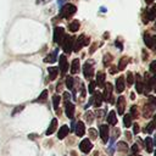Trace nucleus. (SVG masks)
<instances>
[{"label": "nucleus", "instance_id": "1", "mask_svg": "<svg viewBox=\"0 0 156 156\" xmlns=\"http://www.w3.org/2000/svg\"><path fill=\"white\" fill-rule=\"evenodd\" d=\"M76 11H77L76 5H73V4H65L63 7H61L60 17H62V18H71L72 15L76 13Z\"/></svg>", "mask_w": 156, "mask_h": 156}, {"label": "nucleus", "instance_id": "2", "mask_svg": "<svg viewBox=\"0 0 156 156\" xmlns=\"http://www.w3.org/2000/svg\"><path fill=\"white\" fill-rule=\"evenodd\" d=\"M89 43H90V39L88 38V37H85L84 34H82V35H79L78 37V39L74 41V45H73V51L74 52H78L83 46H87V45H89Z\"/></svg>", "mask_w": 156, "mask_h": 156}, {"label": "nucleus", "instance_id": "3", "mask_svg": "<svg viewBox=\"0 0 156 156\" xmlns=\"http://www.w3.org/2000/svg\"><path fill=\"white\" fill-rule=\"evenodd\" d=\"M73 45H74V39H73L71 35L65 34V38H63V40H62V43H61V46H62L63 51H65L66 54H69V52L73 50Z\"/></svg>", "mask_w": 156, "mask_h": 156}, {"label": "nucleus", "instance_id": "4", "mask_svg": "<svg viewBox=\"0 0 156 156\" xmlns=\"http://www.w3.org/2000/svg\"><path fill=\"white\" fill-rule=\"evenodd\" d=\"M105 90H104V94H102V99L106 101V102H110V104H115V99L112 96V90H113V87L111 83H105Z\"/></svg>", "mask_w": 156, "mask_h": 156}, {"label": "nucleus", "instance_id": "5", "mask_svg": "<svg viewBox=\"0 0 156 156\" xmlns=\"http://www.w3.org/2000/svg\"><path fill=\"white\" fill-rule=\"evenodd\" d=\"M93 65H94V61H91V60L87 61V62L83 65V73H84V77H85L87 79H90V77L94 74Z\"/></svg>", "mask_w": 156, "mask_h": 156}, {"label": "nucleus", "instance_id": "6", "mask_svg": "<svg viewBox=\"0 0 156 156\" xmlns=\"http://www.w3.org/2000/svg\"><path fill=\"white\" fill-rule=\"evenodd\" d=\"M65 38V29L62 27H55L54 28V41L57 44H61Z\"/></svg>", "mask_w": 156, "mask_h": 156}, {"label": "nucleus", "instance_id": "7", "mask_svg": "<svg viewBox=\"0 0 156 156\" xmlns=\"http://www.w3.org/2000/svg\"><path fill=\"white\" fill-rule=\"evenodd\" d=\"M100 138H101L102 144H106L108 141V138H110V128H108L107 124H101L100 126Z\"/></svg>", "mask_w": 156, "mask_h": 156}, {"label": "nucleus", "instance_id": "8", "mask_svg": "<svg viewBox=\"0 0 156 156\" xmlns=\"http://www.w3.org/2000/svg\"><path fill=\"white\" fill-rule=\"evenodd\" d=\"M58 68H60V71H61V73H62V74H65V73L68 71V62H67V57H66V56H63V55H61V56L58 57Z\"/></svg>", "mask_w": 156, "mask_h": 156}, {"label": "nucleus", "instance_id": "9", "mask_svg": "<svg viewBox=\"0 0 156 156\" xmlns=\"http://www.w3.org/2000/svg\"><path fill=\"white\" fill-rule=\"evenodd\" d=\"M91 147H93V144H91L90 139H83L80 141V144H79V149L84 154H89V151L91 150Z\"/></svg>", "mask_w": 156, "mask_h": 156}, {"label": "nucleus", "instance_id": "10", "mask_svg": "<svg viewBox=\"0 0 156 156\" xmlns=\"http://www.w3.org/2000/svg\"><path fill=\"white\" fill-rule=\"evenodd\" d=\"M116 106H117V112L122 116L124 113V110H126V98L123 95L122 96H118L117 102H116Z\"/></svg>", "mask_w": 156, "mask_h": 156}, {"label": "nucleus", "instance_id": "11", "mask_svg": "<svg viewBox=\"0 0 156 156\" xmlns=\"http://www.w3.org/2000/svg\"><path fill=\"white\" fill-rule=\"evenodd\" d=\"M124 88H126V79H124L123 76H119L116 79V91H117V94L123 93Z\"/></svg>", "mask_w": 156, "mask_h": 156}, {"label": "nucleus", "instance_id": "12", "mask_svg": "<svg viewBox=\"0 0 156 156\" xmlns=\"http://www.w3.org/2000/svg\"><path fill=\"white\" fill-rule=\"evenodd\" d=\"M156 108L151 105V104H149V102H146L145 105H144V107H143V116L145 117V118H150L152 115H154V111H155Z\"/></svg>", "mask_w": 156, "mask_h": 156}, {"label": "nucleus", "instance_id": "13", "mask_svg": "<svg viewBox=\"0 0 156 156\" xmlns=\"http://www.w3.org/2000/svg\"><path fill=\"white\" fill-rule=\"evenodd\" d=\"M134 84H135V89H136V93L141 94L144 91V83H143V79L140 77V74H135V79H134Z\"/></svg>", "mask_w": 156, "mask_h": 156}, {"label": "nucleus", "instance_id": "14", "mask_svg": "<svg viewBox=\"0 0 156 156\" xmlns=\"http://www.w3.org/2000/svg\"><path fill=\"white\" fill-rule=\"evenodd\" d=\"M65 111H66V116L68 118H73V116H74V105L69 101H66L65 102Z\"/></svg>", "mask_w": 156, "mask_h": 156}, {"label": "nucleus", "instance_id": "15", "mask_svg": "<svg viewBox=\"0 0 156 156\" xmlns=\"http://www.w3.org/2000/svg\"><path fill=\"white\" fill-rule=\"evenodd\" d=\"M74 132H76V134H77L78 136H83V135L85 134V126H84V123H83L82 121H78V122L76 123Z\"/></svg>", "mask_w": 156, "mask_h": 156}, {"label": "nucleus", "instance_id": "16", "mask_svg": "<svg viewBox=\"0 0 156 156\" xmlns=\"http://www.w3.org/2000/svg\"><path fill=\"white\" fill-rule=\"evenodd\" d=\"M95 83H96V85L98 87H100V88H102V87H105V73L104 72H101V71H99L98 73H96V80H95Z\"/></svg>", "mask_w": 156, "mask_h": 156}, {"label": "nucleus", "instance_id": "17", "mask_svg": "<svg viewBox=\"0 0 156 156\" xmlns=\"http://www.w3.org/2000/svg\"><path fill=\"white\" fill-rule=\"evenodd\" d=\"M93 102H94V106L95 107H100L101 106V104H102V94L100 91H95L94 93Z\"/></svg>", "mask_w": 156, "mask_h": 156}, {"label": "nucleus", "instance_id": "18", "mask_svg": "<svg viewBox=\"0 0 156 156\" xmlns=\"http://www.w3.org/2000/svg\"><path fill=\"white\" fill-rule=\"evenodd\" d=\"M57 119L56 118H54V119H51V122H50V126L48 127V129H46V132H45V134L46 135H51L55 130H56V128H57Z\"/></svg>", "mask_w": 156, "mask_h": 156}, {"label": "nucleus", "instance_id": "19", "mask_svg": "<svg viewBox=\"0 0 156 156\" xmlns=\"http://www.w3.org/2000/svg\"><path fill=\"white\" fill-rule=\"evenodd\" d=\"M68 133H69V128L63 124V126L58 129V132H57V138H58V139H65V138L68 135Z\"/></svg>", "mask_w": 156, "mask_h": 156}, {"label": "nucleus", "instance_id": "20", "mask_svg": "<svg viewBox=\"0 0 156 156\" xmlns=\"http://www.w3.org/2000/svg\"><path fill=\"white\" fill-rule=\"evenodd\" d=\"M130 61V58L129 57H122L121 60H119V62H118V66H117V69L118 71H123L126 67H127V65H128V62Z\"/></svg>", "mask_w": 156, "mask_h": 156}, {"label": "nucleus", "instance_id": "21", "mask_svg": "<svg viewBox=\"0 0 156 156\" xmlns=\"http://www.w3.org/2000/svg\"><path fill=\"white\" fill-rule=\"evenodd\" d=\"M145 147H146V152L151 154L154 151V141L151 139V136H147L145 139Z\"/></svg>", "mask_w": 156, "mask_h": 156}, {"label": "nucleus", "instance_id": "22", "mask_svg": "<svg viewBox=\"0 0 156 156\" xmlns=\"http://www.w3.org/2000/svg\"><path fill=\"white\" fill-rule=\"evenodd\" d=\"M56 58H57V51L55 50V51L50 52V54L44 58V61H45V62H48V63H54V62L56 61Z\"/></svg>", "mask_w": 156, "mask_h": 156}, {"label": "nucleus", "instance_id": "23", "mask_svg": "<svg viewBox=\"0 0 156 156\" xmlns=\"http://www.w3.org/2000/svg\"><path fill=\"white\" fill-rule=\"evenodd\" d=\"M117 149H118V151L122 152V154H127V152L129 151V147H128V145H127L126 141H118Z\"/></svg>", "mask_w": 156, "mask_h": 156}, {"label": "nucleus", "instance_id": "24", "mask_svg": "<svg viewBox=\"0 0 156 156\" xmlns=\"http://www.w3.org/2000/svg\"><path fill=\"white\" fill-rule=\"evenodd\" d=\"M79 72V60L78 58H74L71 63V73L76 74Z\"/></svg>", "mask_w": 156, "mask_h": 156}, {"label": "nucleus", "instance_id": "25", "mask_svg": "<svg viewBox=\"0 0 156 156\" xmlns=\"http://www.w3.org/2000/svg\"><path fill=\"white\" fill-rule=\"evenodd\" d=\"M107 122H108V124H111V126H115V124L117 123V117H116V112H115V111H110V112H108Z\"/></svg>", "mask_w": 156, "mask_h": 156}, {"label": "nucleus", "instance_id": "26", "mask_svg": "<svg viewBox=\"0 0 156 156\" xmlns=\"http://www.w3.org/2000/svg\"><path fill=\"white\" fill-rule=\"evenodd\" d=\"M48 72H49V78L51 80H54L57 77V74H58V68L57 67H49L48 68Z\"/></svg>", "mask_w": 156, "mask_h": 156}, {"label": "nucleus", "instance_id": "27", "mask_svg": "<svg viewBox=\"0 0 156 156\" xmlns=\"http://www.w3.org/2000/svg\"><path fill=\"white\" fill-rule=\"evenodd\" d=\"M79 27H80V24H79V21H77V20H73V21L69 22V24H68V29H69L71 32H77V30L79 29Z\"/></svg>", "mask_w": 156, "mask_h": 156}, {"label": "nucleus", "instance_id": "28", "mask_svg": "<svg viewBox=\"0 0 156 156\" xmlns=\"http://www.w3.org/2000/svg\"><path fill=\"white\" fill-rule=\"evenodd\" d=\"M112 55H110V54H105L104 55V57H102V62H104V66L105 67H108L110 65H111V62H112Z\"/></svg>", "mask_w": 156, "mask_h": 156}, {"label": "nucleus", "instance_id": "29", "mask_svg": "<svg viewBox=\"0 0 156 156\" xmlns=\"http://www.w3.org/2000/svg\"><path fill=\"white\" fill-rule=\"evenodd\" d=\"M84 118H85V122H87V123H93V121H94V118H95V113H94L93 111H87Z\"/></svg>", "mask_w": 156, "mask_h": 156}, {"label": "nucleus", "instance_id": "30", "mask_svg": "<svg viewBox=\"0 0 156 156\" xmlns=\"http://www.w3.org/2000/svg\"><path fill=\"white\" fill-rule=\"evenodd\" d=\"M144 43L146 44V46L149 49H151V44H152V37L149 34V33H145L144 34Z\"/></svg>", "mask_w": 156, "mask_h": 156}, {"label": "nucleus", "instance_id": "31", "mask_svg": "<svg viewBox=\"0 0 156 156\" xmlns=\"http://www.w3.org/2000/svg\"><path fill=\"white\" fill-rule=\"evenodd\" d=\"M66 87L71 90V89H74V79H73V77H71V76H68L67 78H66Z\"/></svg>", "mask_w": 156, "mask_h": 156}, {"label": "nucleus", "instance_id": "32", "mask_svg": "<svg viewBox=\"0 0 156 156\" xmlns=\"http://www.w3.org/2000/svg\"><path fill=\"white\" fill-rule=\"evenodd\" d=\"M60 101H61V96H60V95H54V96H52V106H54L55 110H58Z\"/></svg>", "mask_w": 156, "mask_h": 156}, {"label": "nucleus", "instance_id": "33", "mask_svg": "<svg viewBox=\"0 0 156 156\" xmlns=\"http://www.w3.org/2000/svg\"><path fill=\"white\" fill-rule=\"evenodd\" d=\"M129 115L132 116V118H138V117H139V110H138V106L133 105V106L130 107V113H129Z\"/></svg>", "mask_w": 156, "mask_h": 156}, {"label": "nucleus", "instance_id": "34", "mask_svg": "<svg viewBox=\"0 0 156 156\" xmlns=\"http://www.w3.org/2000/svg\"><path fill=\"white\" fill-rule=\"evenodd\" d=\"M46 98H48V90H43V91H41V94L39 95V98H38V99H35V101H34V102H43V101H45V100H46Z\"/></svg>", "mask_w": 156, "mask_h": 156}, {"label": "nucleus", "instance_id": "35", "mask_svg": "<svg viewBox=\"0 0 156 156\" xmlns=\"http://www.w3.org/2000/svg\"><path fill=\"white\" fill-rule=\"evenodd\" d=\"M123 122H124V127H130L132 126V116L129 115V113H127V115H124V117H123Z\"/></svg>", "mask_w": 156, "mask_h": 156}, {"label": "nucleus", "instance_id": "36", "mask_svg": "<svg viewBox=\"0 0 156 156\" xmlns=\"http://www.w3.org/2000/svg\"><path fill=\"white\" fill-rule=\"evenodd\" d=\"M119 134H121V132H119L118 128H113V129H112V134H111V143H112V144H113V141L119 136Z\"/></svg>", "mask_w": 156, "mask_h": 156}, {"label": "nucleus", "instance_id": "37", "mask_svg": "<svg viewBox=\"0 0 156 156\" xmlns=\"http://www.w3.org/2000/svg\"><path fill=\"white\" fill-rule=\"evenodd\" d=\"M134 74L132 73V72H129L128 74H127V84L128 85H132V84H134Z\"/></svg>", "mask_w": 156, "mask_h": 156}, {"label": "nucleus", "instance_id": "38", "mask_svg": "<svg viewBox=\"0 0 156 156\" xmlns=\"http://www.w3.org/2000/svg\"><path fill=\"white\" fill-rule=\"evenodd\" d=\"M88 132H89V136H90V139L95 140V139L98 138V132H96V129H94V128H90Z\"/></svg>", "mask_w": 156, "mask_h": 156}, {"label": "nucleus", "instance_id": "39", "mask_svg": "<svg viewBox=\"0 0 156 156\" xmlns=\"http://www.w3.org/2000/svg\"><path fill=\"white\" fill-rule=\"evenodd\" d=\"M23 108H24V105H20V106H17V107H15V108L12 110V113H11V115H12V116H15V115L20 113Z\"/></svg>", "mask_w": 156, "mask_h": 156}, {"label": "nucleus", "instance_id": "40", "mask_svg": "<svg viewBox=\"0 0 156 156\" xmlns=\"http://www.w3.org/2000/svg\"><path fill=\"white\" fill-rule=\"evenodd\" d=\"M154 128H155V126H154V122H150L146 127H145V133H152V130H154Z\"/></svg>", "mask_w": 156, "mask_h": 156}, {"label": "nucleus", "instance_id": "41", "mask_svg": "<svg viewBox=\"0 0 156 156\" xmlns=\"http://www.w3.org/2000/svg\"><path fill=\"white\" fill-rule=\"evenodd\" d=\"M150 72L154 74V77H156V61H151V63H150Z\"/></svg>", "mask_w": 156, "mask_h": 156}, {"label": "nucleus", "instance_id": "42", "mask_svg": "<svg viewBox=\"0 0 156 156\" xmlns=\"http://www.w3.org/2000/svg\"><path fill=\"white\" fill-rule=\"evenodd\" d=\"M95 87H96V83L91 80V82L89 83V93H90L91 95H93V94L95 93Z\"/></svg>", "mask_w": 156, "mask_h": 156}, {"label": "nucleus", "instance_id": "43", "mask_svg": "<svg viewBox=\"0 0 156 156\" xmlns=\"http://www.w3.org/2000/svg\"><path fill=\"white\" fill-rule=\"evenodd\" d=\"M94 113H95V116H96V118H98L99 121H101V118L104 117V112H102L101 110H98V111H95Z\"/></svg>", "mask_w": 156, "mask_h": 156}, {"label": "nucleus", "instance_id": "44", "mask_svg": "<svg viewBox=\"0 0 156 156\" xmlns=\"http://www.w3.org/2000/svg\"><path fill=\"white\" fill-rule=\"evenodd\" d=\"M138 152H139V146H138V144H133V145H132V154L136 155Z\"/></svg>", "mask_w": 156, "mask_h": 156}, {"label": "nucleus", "instance_id": "45", "mask_svg": "<svg viewBox=\"0 0 156 156\" xmlns=\"http://www.w3.org/2000/svg\"><path fill=\"white\" fill-rule=\"evenodd\" d=\"M149 104H151L156 108V98L155 96H149Z\"/></svg>", "mask_w": 156, "mask_h": 156}, {"label": "nucleus", "instance_id": "46", "mask_svg": "<svg viewBox=\"0 0 156 156\" xmlns=\"http://www.w3.org/2000/svg\"><path fill=\"white\" fill-rule=\"evenodd\" d=\"M96 48H98V43H94V45H91L90 49H89V54H93L96 50Z\"/></svg>", "mask_w": 156, "mask_h": 156}, {"label": "nucleus", "instance_id": "47", "mask_svg": "<svg viewBox=\"0 0 156 156\" xmlns=\"http://www.w3.org/2000/svg\"><path fill=\"white\" fill-rule=\"evenodd\" d=\"M133 133L134 134H138L139 133V126H138V123H134L133 124Z\"/></svg>", "mask_w": 156, "mask_h": 156}, {"label": "nucleus", "instance_id": "48", "mask_svg": "<svg viewBox=\"0 0 156 156\" xmlns=\"http://www.w3.org/2000/svg\"><path fill=\"white\" fill-rule=\"evenodd\" d=\"M151 50L156 51V37H152V44H151Z\"/></svg>", "mask_w": 156, "mask_h": 156}, {"label": "nucleus", "instance_id": "49", "mask_svg": "<svg viewBox=\"0 0 156 156\" xmlns=\"http://www.w3.org/2000/svg\"><path fill=\"white\" fill-rule=\"evenodd\" d=\"M68 99H69V94L66 93V91H63V100H65V102L68 101Z\"/></svg>", "mask_w": 156, "mask_h": 156}, {"label": "nucleus", "instance_id": "50", "mask_svg": "<svg viewBox=\"0 0 156 156\" xmlns=\"http://www.w3.org/2000/svg\"><path fill=\"white\" fill-rule=\"evenodd\" d=\"M126 138H127L129 141H132V134H130V132H128V130L126 132Z\"/></svg>", "mask_w": 156, "mask_h": 156}, {"label": "nucleus", "instance_id": "51", "mask_svg": "<svg viewBox=\"0 0 156 156\" xmlns=\"http://www.w3.org/2000/svg\"><path fill=\"white\" fill-rule=\"evenodd\" d=\"M117 71H118V69H117V67H110V72H111L112 74H115Z\"/></svg>", "mask_w": 156, "mask_h": 156}, {"label": "nucleus", "instance_id": "52", "mask_svg": "<svg viewBox=\"0 0 156 156\" xmlns=\"http://www.w3.org/2000/svg\"><path fill=\"white\" fill-rule=\"evenodd\" d=\"M113 152H115V151H113V147L110 146V147H108V155H113Z\"/></svg>", "mask_w": 156, "mask_h": 156}, {"label": "nucleus", "instance_id": "53", "mask_svg": "<svg viewBox=\"0 0 156 156\" xmlns=\"http://www.w3.org/2000/svg\"><path fill=\"white\" fill-rule=\"evenodd\" d=\"M151 10H152V12H154V13H155V16H156V4L152 6V9H151Z\"/></svg>", "mask_w": 156, "mask_h": 156}, {"label": "nucleus", "instance_id": "54", "mask_svg": "<svg viewBox=\"0 0 156 156\" xmlns=\"http://www.w3.org/2000/svg\"><path fill=\"white\" fill-rule=\"evenodd\" d=\"M130 99H132V100L135 99V94H134V93H130Z\"/></svg>", "mask_w": 156, "mask_h": 156}, {"label": "nucleus", "instance_id": "55", "mask_svg": "<svg viewBox=\"0 0 156 156\" xmlns=\"http://www.w3.org/2000/svg\"><path fill=\"white\" fill-rule=\"evenodd\" d=\"M145 2H146L147 5H150V4H152V2H154V0H145Z\"/></svg>", "mask_w": 156, "mask_h": 156}, {"label": "nucleus", "instance_id": "56", "mask_svg": "<svg viewBox=\"0 0 156 156\" xmlns=\"http://www.w3.org/2000/svg\"><path fill=\"white\" fill-rule=\"evenodd\" d=\"M152 141H154V144H155V145H156V135H155V138H154V139H152Z\"/></svg>", "mask_w": 156, "mask_h": 156}, {"label": "nucleus", "instance_id": "57", "mask_svg": "<svg viewBox=\"0 0 156 156\" xmlns=\"http://www.w3.org/2000/svg\"><path fill=\"white\" fill-rule=\"evenodd\" d=\"M154 126L156 127V117H155V119H154Z\"/></svg>", "mask_w": 156, "mask_h": 156}, {"label": "nucleus", "instance_id": "58", "mask_svg": "<svg viewBox=\"0 0 156 156\" xmlns=\"http://www.w3.org/2000/svg\"><path fill=\"white\" fill-rule=\"evenodd\" d=\"M155 29H156V23H155Z\"/></svg>", "mask_w": 156, "mask_h": 156}, {"label": "nucleus", "instance_id": "59", "mask_svg": "<svg viewBox=\"0 0 156 156\" xmlns=\"http://www.w3.org/2000/svg\"><path fill=\"white\" fill-rule=\"evenodd\" d=\"M155 156H156V151H155Z\"/></svg>", "mask_w": 156, "mask_h": 156}, {"label": "nucleus", "instance_id": "60", "mask_svg": "<svg viewBox=\"0 0 156 156\" xmlns=\"http://www.w3.org/2000/svg\"><path fill=\"white\" fill-rule=\"evenodd\" d=\"M129 156H133V155H129Z\"/></svg>", "mask_w": 156, "mask_h": 156}, {"label": "nucleus", "instance_id": "61", "mask_svg": "<svg viewBox=\"0 0 156 156\" xmlns=\"http://www.w3.org/2000/svg\"><path fill=\"white\" fill-rule=\"evenodd\" d=\"M138 156H141V155H138Z\"/></svg>", "mask_w": 156, "mask_h": 156}]
</instances>
